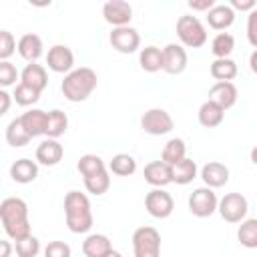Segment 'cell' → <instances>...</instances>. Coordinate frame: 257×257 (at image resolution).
Returning a JSON list of instances; mask_svg holds the SVG:
<instances>
[{
  "mask_svg": "<svg viewBox=\"0 0 257 257\" xmlns=\"http://www.w3.org/2000/svg\"><path fill=\"white\" fill-rule=\"evenodd\" d=\"M64 157V149L56 139H44L38 147H36V161L44 167H54L62 161Z\"/></svg>",
  "mask_w": 257,
  "mask_h": 257,
  "instance_id": "2e32d148",
  "label": "cell"
},
{
  "mask_svg": "<svg viewBox=\"0 0 257 257\" xmlns=\"http://www.w3.org/2000/svg\"><path fill=\"white\" fill-rule=\"evenodd\" d=\"M217 203H219V199H217L215 191L209 187H199L189 195V211H191V215H195L199 219L211 217L217 211Z\"/></svg>",
  "mask_w": 257,
  "mask_h": 257,
  "instance_id": "ba28073f",
  "label": "cell"
},
{
  "mask_svg": "<svg viewBox=\"0 0 257 257\" xmlns=\"http://www.w3.org/2000/svg\"><path fill=\"white\" fill-rule=\"evenodd\" d=\"M191 10L195 12H209L213 6H215V0H189L187 2Z\"/></svg>",
  "mask_w": 257,
  "mask_h": 257,
  "instance_id": "7bdbcfd3",
  "label": "cell"
},
{
  "mask_svg": "<svg viewBox=\"0 0 257 257\" xmlns=\"http://www.w3.org/2000/svg\"><path fill=\"white\" fill-rule=\"evenodd\" d=\"M235 48V38L229 32H219L211 42V52L215 58H229Z\"/></svg>",
  "mask_w": 257,
  "mask_h": 257,
  "instance_id": "1f68e13d",
  "label": "cell"
},
{
  "mask_svg": "<svg viewBox=\"0 0 257 257\" xmlns=\"http://www.w3.org/2000/svg\"><path fill=\"white\" fill-rule=\"evenodd\" d=\"M12 255V245L10 241H2L0 239V257H10Z\"/></svg>",
  "mask_w": 257,
  "mask_h": 257,
  "instance_id": "f6af8a7d",
  "label": "cell"
},
{
  "mask_svg": "<svg viewBox=\"0 0 257 257\" xmlns=\"http://www.w3.org/2000/svg\"><path fill=\"white\" fill-rule=\"evenodd\" d=\"M249 62H251V70H253V72H257V52H253V54H251V60H249Z\"/></svg>",
  "mask_w": 257,
  "mask_h": 257,
  "instance_id": "bcb514c9",
  "label": "cell"
},
{
  "mask_svg": "<svg viewBox=\"0 0 257 257\" xmlns=\"http://www.w3.org/2000/svg\"><path fill=\"white\" fill-rule=\"evenodd\" d=\"M30 141H32V139H30V135L24 131L20 118H12V120L8 122V126H6V143L16 149V147H26Z\"/></svg>",
  "mask_w": 257,
  "mask_h": 257,
  "instance_id": "4dcf8cb0",
  "label": "cell"
},
{
  "mask_svg": "<svg viewBox=\"0 0 257 257\" xmlns=\"http://www.w3.org/2000/svg\"><path fill=\"white\" fill-rule=\"evenodd\" d=\"M197 116H199V122H201L205 128H213V126H219V124L223 122L225 110H223L219 104H215L213 100H205V102L199 106Z\"/></svg>",
  "mask_w": 257,
  "mask_h": 257,
  "instance_id": "d4e9b609",
  "label": "cell"
},
{
  "mask_svg": "<svg viewBox=\"0 0 257 257\" xmlns=\"http://www.w3.org/2000/svg\"><path fill=\"white\" fill-rule=\"evenodd\" d=\"M102 16L114 28L128 26L131 20H133V6L128 2H124V0H108L102 6Z\"/></svg>",
  "mask_w": 257,
  "mask_h": 257,
  "instance_id": "7c38bea8",
  "label": "cell"
},
{
  "mask_svg": "<svg viewBox=\"0 0 257 257\" xmlns=\"http://www.w3.org/2000/svg\"><path fill=\"white\" fill-rule=\"evenodd\" d=\"M18 118H20L24 131L30 135V139L44 135V128H46V110H42V108H30L22 116H18Z\"/></svg>",
  "mask_w": 257,
  "mask_h": 257,
  "instance_id": "7402d4cb",
  "label": "cell"
},
{
  "mask_svg": "<svg viewBox=\"0 0 257 257\" xmlns=\"http://www.w3.org/2000/svg\"><path fill=\"white\" fill-rule=\"evenodd\" d=\"M145 181L149 185H153L155 189H163L171 183V167L165 165L163 161H151L145 167Z\"/></svg>",
  "mask_w": 257,
  "mask_h": 257,
  "instance_id": "d6986e66",
  "label": "cell"
},
{
  "mask_svg": "<svg viewBox=\"0 0 257 257\" xmlns=\"http://www.w3.org/2000/svg\"><path fill=\"white\" fill-rule=\"evenodd\" d=\"M145 209L155 219H167L175 209V201L165 189H153L145 197Z\"/></svg>",
  "mask_w": 257,
  "mask_h": 257,
  "instance_id": "9c48e42d",
  "label": "cell"
},
{
  "mask_svg": "<svg viewBox=\"0 0 257 257\" xmlns=\"http://www.w3.org/2000/svg\"><path fill=\"white\" fill-rule=\"evenodd\" d=\"M76 169L82 177H88V175H94V173H100V171H106V165L104 161L98 157V155H82L76 163Z\"/></svg>",
  "mask_w": 257,
  "mask_h": 257,
  "instance_id": "e575fe53",
  "label": "cell"
},
{
  "mask_svg": "<svg viewBox=\"0 0 257 257\" xmlns=\"http://www.w3.org/2000/svg\"><path fill=\"white\" fill-rule=\"evenodd\" d=\"M70 245L64 241H50L44 247V257H70Z\"/></svg>",
  "mask_w": 257,
  "mask_h": 257,
  "instance_id": "ab89813d",
  "label": "cell"
},
{
  "mask_svg": "<svg viewBox=\"0 0 257 257\" xmlns=\"http://www.w3.org/2000/svg\"><path fill=\"white\" fill-rule=\"evenodd\" d=\"M187 157V145L183 139H171L167 141V145L163 147V153H161V161L169 167L177 165L179 161H183Z\"/></svg>",
  "mask_w": 257,
  "mask_h": 257,
  "instance_id": "f1b7e54d",
  "label": "cell"
},
{
  "mask_svg": "<svg viewBox=\"0 0 257 257\" xmlns=\"http://www.w3.org/2000/svg\"><path fill=\"white\" fill-rule=\"evenodd\" d=\"M104 257H122V255H120L118 251H114V249H110V251H108V253H106Z\"/></svg>",
  "mask_w": 257,
  "mask_h": 257,
  "instance_id": "7dc6e473",
  "label": "cell"
},
{
  "mask_svg": "<svg viewBox=\"0 0 257 257\" xmlns=\"http://www.w3.org/2000/svg\"><path fill=\"white\" fill-rule=\"evenodd\" d=\"M110 46L120 52V54H131V52H137L139 46H141V34L133 28V26H118V28H112L110 36Z\"/></svg>",
  "mask_w": 257,
  "mask_h": 257,
  "instance_id": "30bf717a",
  "label": "cell"
},
{
  "mask_svg": "<svg viewBox=\"0 0 257 257\" xmlns=\"http://www.w3.org/2000/svg\"><path fill=\"white\" fill-rule=\"evenodd\" d=\"M141 128L153 137H161L175 128V120L165 108H149L141 116Z\"/></svg>",
  "mask_w": 257,
  "mask_h": 257,
  "instance_id": "52a82bcc",
  "label": "cell"
},
{
  "mask_svg": "<svg viewBox=\"0 0 257 257\" xmlns=\"http://www.w3.org/2000/svg\"><path fill=\"white\" fill-rule=\"evenodd\" d=\"M217 211L227 223H241L247 217L249 203L241 193H227L217 203Z\"/></svg>",
  "mask_w": 257,
  "mask_h": 257,
  "instance_id": "8992f818",
  "label": "cell"
},
{
  "mask_svg": "<svg viewBox=\"0 0 257 257\" xmlns=\"http://www.w3.org/2000/svg\"><path fill=\"white\" fill-rule=\"evenodd\" d=\"M10 177L14 183H20V185H28L32 183L36 177H38V165L36 161H30V159H18L10 165Z\"/></svg>",
  "mask_w": 257,
  "mask_h": 257,
  "instance_id": "ffe728a7",
  "label": "cell"
},
{
  "mask_svg": "<svg viewBox=\"0 0 257 257\" xmlns=\"http://www.w3.org/2000/svg\"><path fill=\"white\" fill-rule=\"evenodd\" d=\"M96 84H98L96 72L92 68H88V66H80V68H72L68 74H64L60 90H62L66 100L82 102L94 92Z\"/></svg>",
  "mask_w": 257,
  "mask_h": 257,
  "instance_id": "7a4b0ae2",
  "label": "cell"
},
{
  "mask_svg": "<svg viewBox=\"0 0 257 257\" xmlns=\"http://www.w3.org/2000/svg\"><path fill=\"white\" fill-rule=\"evenodd\" d=\"M108 171L112 175H118V177H131L137 171V161H135V157H131L126 153H118L110 159Z\"/></svg>",
  "mask_w": 257,
  "mask_h": 257,
  "instance_id": "f546056e",
  "label": "cell"
},
{
  "mask_svg": "<svg viewBox=\"0 0 257 257\" xmlns=\"http://www.w3.org/2000/svg\"><path fill=\"white\" fill-rule=\"evenodd\" d=\"M40 251V241L34 235H28L20 241H16V255L18 257H36Z\"/></svg>",
  "mask_w": 257,
  "mask_h": 257,
  "instance_id": "8d00e7d4",
  "label": "cell"
},
{
  "mask_svg": "<svg viewBox=\"0 0 257 257\" xmlns=\"http://www.w3.org/2000/svg\"><path fill=\"white\" fill-rule=\"evenodd\" d=\"M237 72H239L237 62L231 58H215L211 62V76L217 82H231L237 76Z\"/></svg>",
  "mask_w": 257,
  "mask_h": 257,
  "instance_id": "83f0119b",
  "label": "cell"
},
{
  "mask_svg": "<svg viewBox=\"0 0 257 257\" xmlns=\"http://www.w3.org/2000/svg\"><path fill=\"white\" fill-rule=\"evenodd\" d=\"M0 221L12 241H20L32 235L28 221V205L20 197H8L0 203Z\"/></svg>",
  "mask_w": 257,
  "mask_h": 257,
  "instance_id": "6da1fadb",
  "label": "cell"
},
{
  "mask_svg": "<svg viewBox=\"0 0 257 257\" xmlns=\"http://www.w3.org/2000/svg\"><path fill=\"white\" fill-rule=\"evenodd\" d=\"M237 239L243 247L255 249L257 247V219H243L237 231Z\"/></svg>",
  "mask_w": 257,
  "mask_h": 257,
  "instance_id": "d6a6232c",
  "label": "cell"
},
{
  "mask_svg": "<svg viewBox=\"0 0 257 257\" xmlns=\"http://www.w3.org/2000/svg\"><path fill=\"white\" fill-rule=\"evenodd\" d=\"M64 217L66 227L72 233H88L92 227V209L88 197L80 191H68L64 197Z\"/></svg>",
  "mask_w": 257,
  "mask_h": 257,
  "instance_id": "3957f363",
  "label": "cell"
},
{
  "mask_svg": "<svg viewBox=\"0 0 257 257\" xmlns=\"http://www.w3.org/2000/svg\"><path fill=\"white\" fill-rule=\"evenodd\" d=\"M18 78H20V72L16 70V66L10 60H0V88L16 84Z\"/></svg>",
  "mask_w": 257,
  "mask_h": 257,
  "instance_id": "74e56055",
  "label": "cell"
},
{
  "mask_svg": "<svg viewBox=\"0 0 257 257\" xmlns=\"http://www.w3.org/2000/svg\"><path fill=\"white\" fill-rule=\"evenodd\" d=\"M16 52V38L10 30H0V60H8Z\"/></svg>",
  "mask_w": 257,
  "mask_h": 257,
  "instance_id": "f35d334b",
  "label": "cell"
},
{
  "mask_svg": "<svg viewBox=\"0 0 257 257\" xmlns=\"http://www.w3.org/2000/svg\"><path fill=\"white\" fill-rule=\"evenodd\" d=\"M247 38L251 46H257V10L249 12V20H247Z\"/></svg>",
  "mask_w": 257,
  "mask_h": 257,
  "instance_id": "60d3db41",
  "label": "cell"
},
{
  "mask_svg": "<svg viewBox=\"0 0 257 257\" xmlns=\"http://www.w3.org/2000/svg\"><path fill=\"white\" fill-rule=\"evenodd\" d=\"M207 22L213 30H227L233 22H235V12L229 8V4H215L209 12H207Z\"/></svg>",
  "mask_w": 257,
  "mask_h": 257,
  "instance_id": "44dd1931",
  "label": "cell"
},
{
  "mask_svg": "<svg viewBox=\"0 0 257 257\" xmlns=\"http://www.w3.org/2000/svg\"><path fill=\"white\" fill-rule=\"evenodd\" d=\"M46 64L52 72L58 74H68L74 66V54L66 44H54L48 48L46 54Z\"/></svg>",
  "mask_w": 257,
  "mask_h": 257,
  "instance_id": "8fae6325",
  "label": "cell"
},
{
  "mask_svg": "<svg viewBox=\"0 0 257 257\" xmlns=\"http://www.w3.org/2000/svg\"><path fill=\"white\" fill-rule=\"evenodd\" d=\"M193 179H197V163L193 159L185 157L183 161H179L177 165L171 167V183L189 185V183H193Z\"/></svg>",
  "mask_w": 257,
  "mask_h": 257,
  "instance_id": "cb8c5ba5",
  "label": "cell"
},
{
  "mask_svg": "<svg viewBox=\"0 0 257 257\" xmlns=\"http://www.w3.org/2000/svg\"><path fill=\"white\" fill-rule=\"evenodd\" d=\"M20 82L42 92L46 86H48V72L42 64H36V62H30L24 66V70L20 72Z\"/></svg>",
  "mask_w": 257,
  "mask_h": 257,
  "instance_id": "e0dca14e",
  "label": "cell"
},
{
  "mask_svg": "<svg viewBox=\"0 0 257 257\" xmlns=\"http://www.w3.org/2000/svg\"><path fill=\"white\" fill-rule=\"evenodd\" d=\"M68 128V116L64 110L60 108H54V110H48L46 112V128H44V135L48 139H58L66 133Z\"/></svg>",
  "mask_w": 257,
  "mask_h": 257,
  "instance_id": "484cf974",
  "label": "cell"
},
{
  "mask_svg": "<svg viewBox=\"0 0 257 257\" xmlns=\"http://www.w3.org/2000/svg\"><path fill=\"white\" fill-rule=\"evenodd\" d=\"M16 50L18 54L30 64V62H36L42 52H44V44H42V38L34 32H28V34H22L20 40L16 42Z\"/></svg>",
  "mask_w": 257,
  "mask_h": 257,
  "instance_id": "5bb4252c",
  "label": "cell"
},
{
  "mask_svg": "<svg viewBox=\"0 0 257 257\" xmlns=\"http://www.w3.org/2000/svg\"><path fill=\"white\" fill-rule=\"evenodd\" d=\"M161 50H163V70L167 74H181L187 68L189 58H187V50L181 44L171 42Z\"/></svg>",
  "mask_w": 257,
  "mask_h": 257,
  "instance_id": "4fadbf2b",
  "label": "cell"
},
{
  "mask_svg": "<svg viewBox=\"0 0 257 257\" xmlns=\"http://www.w3.org/2000/svg\"><path fill=\"white\" fill-rule=\"evenodd\" d=\"M112 249V243L102 233H92L82 241V253L84 257H104Z\"/></svg>",
  "mask_w": 257,
  "mask_h": 257,
  "instance_id": "603a6c76",
  "label": "cell"
},
{
  "mask_svg": "<svg viewBox=\"0 0 257 257\" xmlns=\"http://www.w3.org/2000/svg\"><path fill=\"white\" fill-rule=\"evenodd\" d=\"M84 179V187L88 193L92 195H104L110 187V177H108V171H100V173H94V175H88V177H82Z\"/></svg>",
  "mask_w": 257,
  "mask_h": 257,
  "instance_id": "836d02e7",
  "label": "cell"
},
{
  "mask_svg": "<svg viewBox=\"0 0 257 257\" xmlns=\"http://www.w3.org/2000/svg\"><path fill=\"white\" fill-rule=\"evenodd\" d=\"M139 64L145 72H159L163 70V50L159 46H145L139 52Z\"/></svg>",
  "mask_w": 257,
  "mask_h": 257,
  "instance_id": "4316f807",
  "label": "cell"
},
{
  "mask_svg": "<svg viewBox=\"0 0 257 257\" xmlns=\"http://www.w3.org/2000/svg\"><path fill=\"white\" fill-rule=\"evenodd\" d=\"M135 257H161V233L155 227L143 225L133 233Z\"/></svg>",
  "mask_w": 257,
  "mask_h": 257,
  "instance_id": "5b68a950",
  "label": "cell"
},
{
  "mask_svg": "<svg viewBox=\"0 0 257 257\" xmlns=\"http://www.w3.org/2000/svg\"><path fill=\"white\" fill-rule=\"evenodd\" d=\"M209 100L227 110L237 102V86L233 82H215L209 90Z\"/></svg>",
  "mask_w": 257,
  "mask_h": 257,
  "instance_id": "ac0fdd59",
  "label": "cell"
},
{
  "mask_svg": "<svg viewBox=\"0 0 257 257\" xmlns=\"http://www.w3.org/2000/svg\"><path fill=\"white\" fill-rule=\"evenodd\" d=\"M177 36L187 48H201L207 42V30L197 16L185 14L177 20Z\"/></svg>",
  "mask_w": 257,
  "mask_h": 257,
  "instance_id": "277c9868",
  "label": "cell"
},
{
  "mask_svg": "<svg viewBox=\"0 0 257 257\" xmlns=\"http://www.w3.org/2000/svg\"><path fill=\"white\" fill-rule=\"evenodd\" d=\"M201 179H203L205 187L219 189V187L227 185V181H229V167L223 165V163H219V161H211V163L203 165Z\"/></svg>",
  "mask_w": 257,
  "mask_h": 257,
  "instance_id": "9a60e30c",
  "label": "cell"
},
{
  "mask_svg": "<svg viewBox=\"0 0 257 257\" xmlns=\"http://www.w3.org/2000/svg\"><path fill=\"white\" fill-rule=\"evenodd\" d=\"M40 94H42V92H38V90L26 86V84H22V82H18L16 88H14L12 100H16V104H20V106H32V104H36V102L40 100Z\"/></svg>",
  "mask_w": 257,
  "mask_h": 257,
  "instance_id": "d590c367",
  "label": "cell"
},
{
  "mask_svg": "<svg viewBox=\"0 0 257 257\" xmlns=\"http://www.w3.org/2000/svg\"><path fill=\"white\" fill-rule=\"evenodd\" d=\"M229 8L235 12V10H241V12H251L257 8V2L255 0H231Z\"/></svg>",
  "mask_w": 257,
  "mask_h": 257,
  "instance_id": "b9f144b4",
  "label": "cell"
},
{
  "mask_svg": "<svg viewBox=\"0 0 257 257\" xmlns=\"http://www.w3.org/2000/svg\"><path fill=\"white\" fill-rule=\"evenodd\" d=\"M12 106V94H8L4 88H0V116H4Z\"/></svg>",
  "mask_w": 257,
  "mask_h": 257,
  "instance_id": "ee69618b",
  "label": "cell"
}]
</instances>
